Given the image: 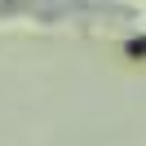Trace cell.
Wrapping results in <instances>:
<instances>
[{"label": "cell", "instance_id": "cell-1", "mask_svg": "<svg viewBox=\"0 0 146 146\" xmlns=\"http://www.w3.org/2000/svg\"><path fill=\"white\" fill-rule=\"evenodd\" d=\"M124 53H128V58H146V36H133V40L124 44Z\"/></svg>", "mask_w": 146, "mask_h": 146}]
</instances>
